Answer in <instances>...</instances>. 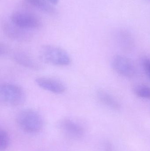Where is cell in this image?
<instances>
[{
	"label": "cell",
	"mask_w": 150,
	"mask_h": 151,
	"mask_svg": "<svg viewBox=\"0 0 150 151\" xmlns=\"http://www.w3.org/2000/svg\"><path fill=\"white\" fill-rule=\"evenodd\" d=\"M134 93L141 98L150 99V87L144 84L136 85L134 88Z\"/></svg>",
	"instance_id": "7c38bea8"
},
{
	"label": "cell",
	"mask_w": 150,
	"mask_h": 151,
	"mask_svg": "<svg viewBox=\"0 0 150 151\" xmlns=\"http://www.w3.org/2000/svg\"><path fill=\"white\" fill-rule=\"evenodd\" d=\"M9 144V138L7 132L4 130H0V150L4 151L7 149Z\"/></svg>",
	"instance_id": "5bb4252c"
},
{
	"label": "cell",
	"mask_w": 150,
	"mask_h": 151,
	"mask_svg": "<svg viewBox=\"0 0 150 151\" xmlns=\"http://www.w3.org/2000/svg\"><path fill=\"white\" fill-rule=\"evenodd\" d=\"M9 55H10L13 61L26 68L35 70L41 68V65L38 61L29 54L22 50H10Z\"/></svg>",
	"instance_id": "9c48e42d"
},
{
	"label": "cell",
	"mask_w": 150,
	"mask_h": 151,
	"mask_svg": "<svg viewBox=\"0 0 150 151\" xmlns=\"http://www.w3.org/2000/svg\"><path fill=\"white\" fill-rule=\"evenodd\" d=\"M10 21L12 23L26 30L37 29L41 26V21L38 16L31 12L18 10L11 14Z\"/></svg>",
	"instance_id": "277c9868"
},
{
	"label": "cell",
	"mask_w": 150,
	"mask_h": 151,
	"mask_svg": "<svg viewBox=\"0 0 150 151\" xmlns=\"http://www.w3.org/2000/svg\"><path fill=\"white\" fill-rule=\"evenodd\" d=\"M142 63L144 69L150 79V58H144Z\"/></svg>",
	"instance_id": "9a60e30c"
},
{
	"label": "cell",
	"mask_w": 150,
	"mask_h": 151,
	"mask_svg": "<svg viewBox=\"0 0 150 151\" xmlns=\"http://www.w3.org/2000/svg\"><path fill=\"white\" fill-rule=\"evenodd\" d=\"M40 88L55 94H62L66 90V85L61 81L48 77H38L35 80Z\"/></svg>",
	"instance_id": "52a82bcc"
},
{
	"label": "cell",
	"mask_w": 150,
	"mask_h": 151,
	"mask_svg": "<svg viewBox=\"0 0 150 151\" xmlns=\"http://www.w3.org/2000/svg\"><path fill=\"white\" fill-rule=\"evenodd\" d=\"M50 3L52 4H54V5H56L59 2L60 0H48Z\"/></svg>",
	"instance_id": "2e32d148"
},
{
	"label": "cell",
	"mask_w": 150,
	"mask_h": 151,
	"mask_svg": "<svg viewBox=\"0 0 150 151\" xmlns=\"http://www.w3.org/2000/svg\"><path fill=\"white\" fill-rule=\"evenodd\" d=\"M29 4L38 9L50 14L55 12V9L48 0H25Z\"/></svg>",
	"instance_id": "8fae6325"
},
{
	"label": "cell",
	"mask_w": 150,
	"mask_h": 151,
	"mask_svg": "<svg viewBox=\"0 0 150 151\" xmlns=\"http://www.w3.org/2000/svg\"><path fill=\"white\" fill-rule=\"evenodd\" d=\"M41 59L43 62L56 66H68L71 63L69 54L61 48L54 45L42 46L39 51Z\"/></svg>",
	"instance_id": "7a4b0ae2"
},
{
	"label": "cell",
	"mask_w": 150,
	"mask_h": 151,
	"mask_svg": "<svg viewBox=\"0 0 150 151\" xmlns=\"http://www.w3.org/2000/svg\"><path fill=\"white\" fill-rule=\"evenodd\" d=\"M119 40L122 47L125 50H129L133 47V39L130 35L126 32H122L120 34Z\"/></svg>",
	"instance_id": "4fadbf2b"
},
{
	"label": "cell",
	"mask_w": 150,
	"mask_h": 151,
	"mask_svg": "<svg viewBox=\"0 0 150 151\" xmlns=\"http://www.w3.org/2000/svg\"><path fill=\"white\" fill-rule=\"evenodd\" d=\"M97 97L100 103L111 109L118 110L120 108V105L117 99L106 91H99Z\"/></svg>",
	"instance_id": "30bf717a"
},
{
	"label": "cell",
	"mask_w": 150,
	"mask_h": 151,
	"mask_svg": "<svg viewBox=\"0 0 150 151\" xmlns=\"http://www.w3.org/2000/svg\"><path fill=\"white\" fill-rule=\"evenodd\" d=\"M23 89L18 84L4 83L0 86V99L4 104L11 106L23 104L26 100Z\"/></svg>",
	"instance_id": "3957f363"
},
{
	"label": "cell",
	"mask_w": 150,
	"mask_h": 151,
	"mask_svg": "<svg viewBox=\"0 0 150 151\" xmlns=\"http://www.w3.org/2000/svg\"><path fill=\"white\" fill-rule=\"evenodd\" d=\"M17 124L24 132L37 134L41 131L44 120L41 114L33 109H25L19 112L16 118Z\"/></svg>",
	"instance_id": "6da1fadb"
},
{
	"label": "cell",
	"mask_w": 150,
	"mask_h": 151,
	"mask_svg": "<svg viewBox=\"0 0 150 151\" xmlns=\"http://www.w3.org/2000/svg\"><path fill=\"white\" fill-rule=\"evenodd\" d=\"M60 128L68 137L74 139H80L83 135L82 126L77 122L69 118L63 119L60 122Z\"/></svg>",
	"instance_id": "ba28073f"
},
{
	"label": "cell",
	"mask_w": 150,
	"mask_h": 151,
	"mask_svg": "<svg viewBox=\"0 0 150 151\" xmlns=\"http://www.w3.org/2000/svg\"><path fill=\"white\" fill-rule=\"evenodd\" d=\"M112 64L114 70L124 77H133L136 72L134 64L124 56H115L112 60Z\"/></svg>",
	"instance_id": "5b68a950"
},
{
	"label": "cell",
	"mask_w": 150,
	"mask_h": 151,
	"mask_svg": "<svg viewBox=\"0 0 150 151\" xmlns=\"http://www.w3.org/2000/svg\"><path fill=\"white\" fill-rule=\"evenodd\" d=\"M2 28L6 36L17 41H26L31 38L32 34L29 30L23 29L14 24L11 21H4Z\"/></svg>",
	"instance_id": "8992f818"
}]
</instances>
